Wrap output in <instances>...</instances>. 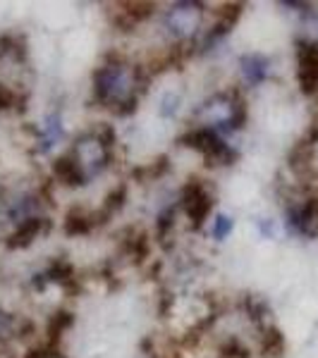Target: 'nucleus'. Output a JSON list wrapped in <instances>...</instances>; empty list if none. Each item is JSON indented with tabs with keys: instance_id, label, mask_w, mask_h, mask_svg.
<instances>
[{
	"instance_id": "obj_1",
	"label": "nucleus",
	"mask_w": 318,
	"mask_h": 358,
	"mask_svg": "<svg viewBox=\"0 0 318 358\" xmlns=\"http://www.w3.org/2000/svg\"><path fill=\"white\" fill-rule=\"evenodd\" d=\"M151 79L146 65H134L120 55H111L91 72V101L118 117H127L137 113L139 98Z\"/></svg>"
},
{
	"instance_id": "obj_2",
	"label": "nucleus",
	"mask_w": 318,
	"mask_h": 358,
	"mask_svg": "<svg viewBox=\"0 0 318 358\" xmlns=\"http://www.w3.org/2000/svg\"><path fill=\"white\" fill-rule=\"evenodd\" d=\"M249 122V103L242 89H223L216 91L199 103L192 113V124L206 127L225 138L242 131Z\"/></svg>"
},
{
	"instance_id": "obj_3",
	"label": "nucleus",
	"mask_w": 318,
	"mask_h": 358,
	"mask_svg": "<svg viewBox=\"0 0 318 358\" xmlns=\"http://www.w3.org/2000/svg\"><path fill=\"white\" fill-rule=\"evenodd\" d=\"M115 143H118V134H115V127L108 122H98L91 129L77 134L69 143L67 153L77 165L86 187L113 165Z\"/></svg>"
},
{
	"instance_id": "obj_4",
	"label": "nucleus",
	"mask_w": 318,
	"mask_h": 358,
	"mask_svg": "<svg viewBox=\"0 0 318 358\" xmlns=\"http://www.w3.org/2000/svg\"><path fill=\"white\" fill-rule=\"evenodd\" d=\"M206 5L196 0H177L165 5L160 13V29L167 36V45H180L194 53V45L206 29Z\"/></svg>"
},
{
	"instance_id": "obj_5",
	"label": "nucleus",
	"mask_w": 318,
	"mask_h": 358,
	"mask_svg": "<svg viewBox=\"0 0 318 358\" xmlns=\"http://www.w3.org/2000/svg\"><path fill=\"white\" fill-rule=\"evenodd\" d=\"M182 148L199 153L204 158V163L208 167H230L240 160V148L235 143H230L228 138L216 134V131L206 129V127H196L189 124L182 131V136L177 138Z\"/></svg>"
},
{
	"instance_id": "obj_6",
	"label": "nucleus",
	"mask_w": 318,
	"mask_h": 358,
	"mask_svg": "<svg viewBox=\"0 0 318 358\" xmlns=\"http://www.w3.org/2000/svg\"><path fill=\"white\" fill-rule=\"evenodd\" d=\"M282 232L297 239H318V194L290 199L282 208Z\"/></svg>"
},
{
	"instance_id": "obj_7",
	"label": "nucleus",
	"mask_w": 318,
	"mask_h": 358,
	"mask_svg": "<svg viewBox=\"0 0 318 358\" xmlns=\"http://www.w3.org/2000/svg\"><path fill=\"white\" fill-rule=\"evenodd\" d=\"M46 192L34 189H0V215L10 222V227L27 217L46 215Z\"/></svg>"
},
{
	"instance_id": "obj_8",
	"label": "nucleus",
	"mask_w": 318,
	"mask_h": 358,
	"mask_svg": "<svg viewBox=\"0 0 318 358\" xmlns=\"http://www.w3.org/2000/svg\"><path fill=\"white\" fill-rule=\"evenodd\" d=\"M177 203H180V213L187 217L189 227L201 229L208 222L213 213V203H216V196L208 189V184L204 179L192 177L184 182V187L180 189V196H177Z\"/></svg>"
},
{
	"instance_id": "obj_9",
	"label": "nucleus",
	"mask_w": 318,
	"mask_h": 358,
	"mask_svg": "<svg viewBox=\"0 0 318 358\" xmlns=\"http://www.w3.org/2000/svg\"><path fill=\"white\" fill-rule=\"evenodd\" d=\"M29 131H32L34 153H36V155L53 153L67 136L65 120H62V110H60V108L48 110V113H46V117H43V122L39 127H29Z\"/></svg>"
},
{
	"instance_id": "obj_10",
	"label": "nucleus",
	"mask_w": 318,
	"mask_h": 358,
	"mask_svg": "<svg viewBox=\"0 0 318 358\" xmlns=\"http://www.w3.org/2000/svg\"><path fill=\"white\" fill-rule=\"evenodd\" d=\"M53 229V222H50L48 215H36V217H27V220L17 222L10 227V232L5 234L3 244L8 251H25L32 244H36L39 239L50 234Z\"/></svg>"
},
{
	"instance_id": "obj_11",
	"label": "nucleus",
	"mask_w": 318,
	"mask_h": 358,
	"mask_svg": "<svg viewBox=\"0 0 318 358\" xmlns=\"http://www.w3.org/2000/svg\"><path fill=\"white\" fill-rule=\"evenodd\" d=\"M237 67H240L242 89H258L273 77V60H270V55L258 53V50L242 53Z\"/></svg>"
},
{
	"instance_id": "obj_12",
	"label": "nucleus",
	"mask_w": 318,
	"mask_h": 358,
	"mask_svg": "<svg viewBox=\"0 0 318 358\" xmlns=\"http://www.w3.org/2000/svg\"><path fill=\"white\" fill-rule=\"evenodd\" d=\"M34 332V322L27 317H20L17 313L0 308V346H8L13 342L29 337Z\"/></svg>"
},
{
	"instance_id": "obj_13",
	"label": "nucleus",
	"mask_w": 318,
	"mask_h": 358,
	"mask_svg": "<svg viewBox=\"0 0 318 358\" xmlns=\"http://www.w3.org/2000/svg\"><path fill=\"white\" fill-rule=\"evenodd\" d=\"M153 13H155L153 3H123V5H115L113 22L120 29H134L137 24L146 22Z\"/></svg>"
},
{
	"instance_id": "obj_14",
	"label": "nucleus",
	"mask_w": 318,
	"mask_h": 358,
	"mask_svg": "<svg viewBox=\"0 0 318 358\" xmlns=\"http://www.w3.org/2000/svg\"><path fill=\"white\" fill-rule=\"evenodd\" d=\"M50 175H53L55 184H62V187H67V189L86 187L82 175H79V170H77V165H74V160L69 158L67 151L62 155H57V158H53V163H50Z\"/></svg>"
},
{
	"instance_id": "obj_15",
	"label": "nucleus",
	"mask_w": 318,
	"mask_h": 358,
	"mask_svg": "<svg viewBox=\"0 0 318 358\" xmlns=\"http://www.w3.org/2000/svg\"><path fill=\"white\" fill-rule=\"evenodd\" d=\"M98 227L96 222V213L94 210H86V208L77 206L65 215V222H62V229L69 236H86L91 234Z\"/></svg>"
},
{
	"instance_id": "obj_16",
	"label": "nucleus",
	"mask_w": 318,
	"mask_h": 358,
	"mask_svg": "<svg viewBox=\"0 0 318 358\" xmlns=\"http://www.w3.org/2000/svg\"><path fill=\"white\" fill-rule=\"evenodd\" d=\"M43 273H46V277H48L50 285H57V287H62V289H72L74 282H77L74 265L69 263L67 258H53Z\"/></svg>"
},
{
	"instance_id": "obj_17",
	"label": "nucleus",
	"mask_w": 318,
	"mask_h": 358,
	"mask_svg": "<svg viewBox=\"0 0 318 358\" xmlns=\"http://www.w3.org/2000/svg\"><path fill=\"white\" fill-rule=\"evenodd\" d=\"M74 325V313L72 310H55L48 320V327H46V346H55L60 344V339L69 332V327Z\"/></svg>"
},
{
	"instance_id": "obj_18",
	"label": "nucleus",
	"mask_w": 318,
	"mask_h": 358,
	"mask_svg": "<svg viewBox=\"0 0 318 358\" xmlns=\"http://www.w3.org/2000/svg\"><path fill=\"white\" fill-rule=\"evenodd\" d=\"M177 215H180V203H167L158 210V215H155V239L158 241H165L167 236L172 234V229H175V222H177Z\"/></svg>"
},
{
	"instance_id": "obj_19",
	"label": "nucleus",
	"mask_w": 318,
	"mask_h": 358,
	"mask_svg": "<svg viewBox=\"0 0 318 358\" xmlns=\"http://www.w3.org/2000/svg\"><path fill=\"white\" fill-rule=\"evenodd\" d=\"M233 232H235V217L228 215V213H216L211 220V227H208L211 239L216 244H223V241H228L233 236Z\"/></svg>"
},
{
	"instance_id": "obj_20",
	"label": "nucleus",
	"mask_w": 318,
	"mask_h": 358,
	"mask_svg": "<svg viewBox=\"0 0 318 358\" xmlns=\"http://www.w3.org/2000/svg\"><path fill=\"white\" fill-rule=\"evenodd\" d=\"M182 103H184V98H182L180 91H175V89L165 91V94L160 96V101H158L160 120H175L177 115H180V110H182Z\"/></svg>"
},
{
	"instance_id": "obj_21",
	"label": "nucleus",
	"mask_w": 318,
	"mask_h": 358,
	"mask_svg": "<svg viewBox=\"0 0 318 358\" xmlns=\"http://www.w3.org/2000/svg\"><path fill=\"white\" fill-rule=\"evenodd\" d=\"M22 103L20 94L13 89L10 84H3L0 82V113H10V110H17V106Z\"/></svg>"
},
{
	"instance_id": "obj_22",
	"label": "nucleus",
	"mask_w": 318,
	"mask_h": 358,
	"mask_svg": "<svg viewBox=\"0 0 318 358\" xmlns=\"http://www.w3.org/2000/svg\"><path fill=\"white\" fill-rule=\"evenodd\" d=\"M280 229H282V224L277 220H273V217H258L256 220V232L261 239L275 241L277 234H280Z\"/></svg>"
},
{
	"instance_id": "obj_23",
	"label": "nucleus",
	"mask_w": 318,
	"mask_h": 358,
	"mask_svg": "<svg viewBox=\"0 0 318 358\" xmlns=\"http://www.w3.org/2000/svg\"><path fill=\"white\" fill-rule=\"evenodd\" d=\"M27 358H67V356L60 349H55V346H41V349L29 351Z\"/></svg>"
},
{
	"instance_id": "obj_24",
	"label": "nucleus",
	"mask_w": 318,
	"mask_h": 358,
	"mask_svg": "<svg viewBox=\"0 0 318 358\" xmlns=\"http://www.w3.org/2000/svg\"><path fill=\"white\" fill-rule=\"evenodd\" d=\"M314 131H316V134H318V122H316V127H314Z\"/></svg>"
}]
</instances>
